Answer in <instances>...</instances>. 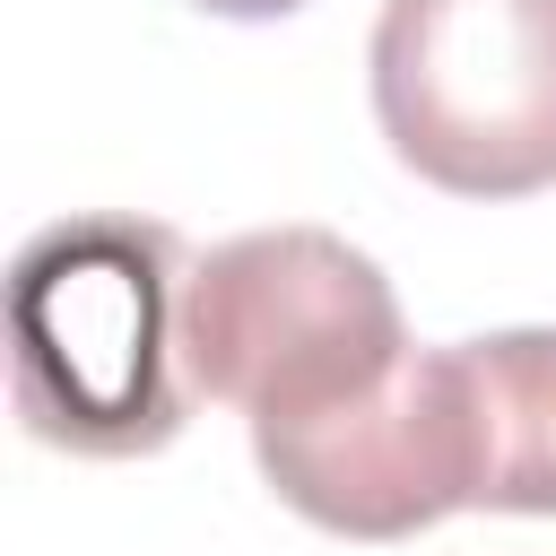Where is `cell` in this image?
<instances>
[{"label":"cell","instance_id":"cell-3","mask_svg":"<svg viewBox=\"0 0 556 556\" xmlns=\"http://www.w3.org/2000/svg\"><path fill=\"white\" fill-rule=\"evenodd\" d=\"M374 122L408 174L452 200H530L556 182V0H382Z\"/></svg>","mask_w":556,"mask_h":556},{"label":"cell","instance_id":"cell-6","mask_svg":"<svg viewBox=\"0 0 556 556\" xmlns=\"http://www.w3.org/2000/svg\"><path fill=\"white\" fill-rule=\"evenodd\" d=\"M191 9H208V17H287L304 0H191Z\"/></svg>","mask_w":556,"mask_h":556},{"label":"cell","instance_id":"cell-5","mask_svg":"<svg viewBox=\"0 0 556 556\" xmlns=\"http://www.w3.org/2000/svg\"><path fill=\"white\" fill-rule=\"evenodd\" d=\"M478 426V513H556V330L452 339Z\"/></svg>","mask_w":556,"mask_h":556},{"label":"cell","instance_id":"cell-2","mask_svg":"<svg viewBox=\"0 0 556 556\" xmlns=\"http://www.w3.org/2000/svg\"><path fill=\"white\" fill-rule=\"evenodd\" d=\"M408 365V321L348 235L261 226L191 261L182 278V374L208 400H235L252 434L313 426L356 408Z\"/></svg>","mask_w":556,"mask_h":556},{"label":"cell","instance_id":"cell-1","mask_svg":"<svg viewBox=\"0 0 556 556\" xmlns=\"http://www.w3.org/2000/svg\"><path fill=\"white\" fill-rule=\"evenodd\" d=\"M182 235L156 217H61L9 269L17 417L52 452L139 460L191 417Z\"/></svg>","mask_w":556,"mask_h":556},{"label":"cell","instance_id":"cell-4","mask_svg":"<svg viewBox=\"0 0 556 556\" xmlns=\"http://www.w3.org/2000/svg\"><path fill=\"white\" fill-rule=\"evenodd\" d=\"M261 478L287 513L339 539H408L478 504V426L460 348H408V365L339 417L252 434Z\"/></svg>","mask_w":556,"mask_h":556}]
</instances>
